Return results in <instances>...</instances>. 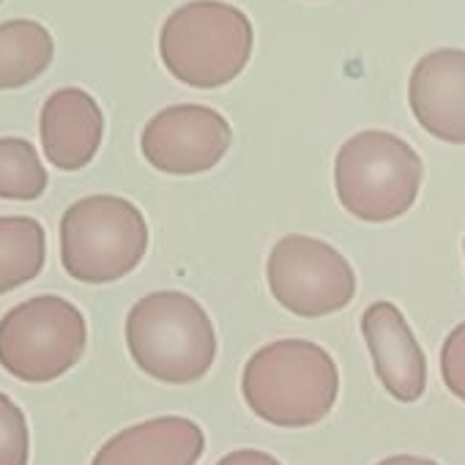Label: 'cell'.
Returning <instances> with one entry per match:
<instances>
[{
  "instance_id": "6da1fadb",
  "label": "cell",
  "mask_w": 465,
  "mask_h": 465,
  "mask_svg": "<svg viewBox=\"0 0 465 465\" xmlns=\"http://www.w3.org/2000/svg\"><path fill=\"white\" fill-rule=\"evenodd\" d=\"M242 394L250 411L274 427H312L337 402L340 370L318 342L277 340L250 356Z\"/></svg>"
},
{
  "instance_id": "7a4b0ae2",
  "label": "cell",
  "mask_w": 465,
  "mask_h": 465,
  "mask_svg": "<svg viewBox=\"0 0 465 465\" xmlns=\"http://www.w3.org/2000/svg\"><path fill=\"white\" fill-rule=\"evenodd\" d=\"M250 17L224 0H192L162 25L159 55L183 85L213 91L236 80L252 58Z\"/></svg>"
},
{
  "instance_id": "3957f363",
  "label": "cell",
  "mask_w": 465,
  "mask_h": 465,
  "mask_svg": "<svg viewBox=\"0 0 465 465\" xmlns=\"http://www.w3.org/2000/svg\"><path fill=\"white\" fill-rule=\"evenodd\" d=\"M132 361L162 383H194L216 359V331L208 312L181 291H156L126 315Z\"/></svg>"
},
{
  "instance_id": "277c9868",
  "label": "cell",
  "mask_w": 465,
  "mask_h": 465,
  "mask_svg": "<svg viewBox=\"0 0 465 465\" xmlns=\"http://www.w3.org/2000/svg\"><path fill=\"white\" fill-rule=\"evenodd\" d=\"M424 164L402 137L367 129L345 140L334 159V189L340 205L367 224L405 216L421 189Z\"/></svg>"
},
{
  "instance_id": "5b68a950",
  "label": "cell",
  "mask_w": 465,
  "mask_h": 465,
  "mask_svg": "<svg viewBox=\"0 0 465 465\" xmlns=\"http://www.w3.org/2000/svg\"><path fill=\"white\" fill-rule=\"evenodd\" d=\"M145 250L148 222L126 197L91 194L61 216V263L77 282H118L143 263Z\"/></svg>"
},
{
  "instance_id": "8992f818",
  "label": "cell",
  "mask_w": 465,
  "mask_h": 465,
  "mask_svg": "<svg viewBox=\"0 0 465 465\" xmlns=\"http://www.w3.org/2000/svg\"><path fill=\"white\" fill-rule=\"evenodd\" d=\"M85 345V315L64 296H34L0 318V367L25 383L58 381Z\"/></svg>"
},
{
  "instance_id": "52a82bcc",
  "label": "cell",
  "mask_w": 465,
  "mask_h": 465,
  "mask_svg": "<svg viewBox=\"0 0 465 465\" xmlns=\"http://www.w3.org/2000/svg\"><path fill=\"white\" fill-rule=\"evenodd\" d=\"M266 280L277 304L299 318L334 315L356 296V272L348 258L302 232H291L272 247Z\"/></svg>"
},
{
  "instance_id": "ba28073f",
  "label": "cell",
  "mask_w": 465,
  "mask_h": 465,
  "mask_svg": "<svg viewBox=\"0 0 465 465\" xmlns=\"http://www.w3.org/2000/svg\"><path fill=\"white\" fill-rule=\"evenodd\" d=\"M232 145V129L222 113L205 104H173L156 113L140 137L143 156L167 175L213 170Z\"/></svg>"
},
{
  "instance_id": "9c48e42d",
  "label": "cell",
  "mask_w": 465,
  "mask_h": 465,
  "mask_svg": "<svg viewBox=\"0 0 465 465\" xmlns=\"http://www.w3.org/2000/svg\"><path fill=\"white\" fill-rule=\"evenodd\" d=\"M361 337L381 386L397 402H419L427 391V356L391 302H372L361 315Z\"/></svg>"
},
{
  "instance_id": "30bf717a",
  "label": "cell",
  "mask_w": 465,
  "mask_h": 465,
  "mask_svg": "<svg viewBox=\"0 0 465 465\" xmlns=\"http://www.w3.org/2000/svg\"><path fill=\"white\" fill-rule=\"evenodd\" d=\"M408 102L427 134L465 145V50L440 47L419 58L411 72Z\"/></svg>"
},
{
  "instance_id": "8fae6325",
  "label": "cell",
  "mask_w": 465,
  "mask_h": 465,
  "mask_svg": "<svg viewBox=\"0 0 465 465\" xmlns=\"http://www.w3.org/2000/svg\"><path fill=\"white\" fill-rule=\"evenodd\" d=\"M39 137L53 167L83 170L94 162L104 137L102 107L83 88H61L42 107Z\"/></svg>"
},
{
  "instance_id": "7c38bea8",
  "label": "cell",
  "mask_w": 465,
  "mask_h": 465,
  "mask_svg": "<svg viewBox=\"0 0 465 465\" xmlns=\"http://www.w3.org/2000/svg\"><path fill=\"white\" fill-rule=\"evenodd\" d=\"M203 451L200 424L183 416H159L115 432L91 465H197Z\"/></svg>"
},
{
  "instance_id": "4fadbf2b",
  "label": "cell",
  "mask_w": 465,
  "mask_h": 465,
  "mask_svg": "<svg viewBox=\"0 0 465 465\" xmlns=\"http://www.w3.org/2000/svg\"><path fill=\"white\" fill-rule=\"evenodd\" d=\"M55 58L53 34L36 20L0 25V91L25 88L39 80Z\"/></svg>"
},
{
  "instance_id": "5bb4252c",
  "label": "cell",
  "mask_w": 465,
  "mask_h": 465,
  "mask_svg": "<svg viewBox=\"0 0 465 465\" xmlns=\"http://www.w3.org/2000/svg\"><path fill=\"white\" fill-rule=\"evenodd\" d=\"M47 263V236L34 216H0V296L36 280Z\"/></svg>"
},
{
  "instance_id": "9a60e30c",
  "label": "cell",
  "mask_w": 465,
  "mask_h": 465,
  "mask_svg": "<svg viewBox=\"0 0 465 465\" xmlns=\"http://www.w3.org/2000/svg\"><path fill=\"white\" fill-rule=\"evenodd\" d=\"M50 175L34 148L23 137H0V200L31 203L47 192Z\"/></svg>"
},
{
  "instance_id": "2e32d148",
  "label": "cell",
  "mask_w": 465,
  "mask_h": 465,
  "mask_svg": "<svg viewBox=\"0 0 465 465\" xmlns=\"http://www.w3.org/2000/svg\"><path fill=\"white\" fill-rule=\"evenodd\" d=\"M31 432L23 408L0 391V465H28Z\"/></svg>"
},
{
  "instance_id": "e0dca14e",
  "label": "cell",
  "mask_w": 465,
  "mask_h": 465,
  "mask_svg": "<svg viewBox=\"0 0 465 465\" xmlns=\"http://www.w3.org/2000/svg\"><path fill=\"white\" fill-rule=\"evenodd\" d=\"M440 378L451 397L465 402V321L457 323L440 345Z\"/></svg>"
},
{
  "instance_id": "ac0fdd59",
  "label": "cell",
  "mask_w": 465,
  "mask_h": 465,
  "mask_svg": "<svg viewBox=\"0 0 465 465\" xmlns=\"http://www.w3.org/2000/svg\"><path fill=\"white\" fill-rule=\"evenodd\" d=\"M216 465H282L274 454L261 451V449H236L224 454Z\"/></svg>"
},
{
  "instance_id": "d6986e66",
  "label": "cell",
  "mask_w": 465,
  "mask_h": 465,
  "mask_svg": "<svg viewBox=\"0 0 465 465\" xmlns=\"http://www.w3.org/2000/svg\"><path fill=\"white\" fill-rule=\"evenodd\" d=\"M375 465H440V462H435L430 457H421V454H391V457H386V460H381Z\"/></svg>"
},
{
  "instance_id": "ffe728a7",
  "label": "cell",
  "mask_w": 465,
  "mask_h": 465,
  "mask_svg": "<svg viewBox=\"0 0 465 465\" xmlns=\"http://www.w3.org/2000/svg\"><path fill=\"white\" fill-rule=\"evenodd\" d=\"M462 255H465V239H462Z\"/></svg>"
},
{
  "instance_id": "44dd1931",
  "label": "cell",
  "mask_w": 465,
  "mask_h": 465,
  "mask_svg": "<svg viewBox=\"0 0 465 465\" xmlns=\"http://www.w3.org/2000/svg\"><path fill=\"white\" fill-rule=\"evenodd\" d=\"M0 4H4V0H0Z\"/></svg>"
}]
</instances>
